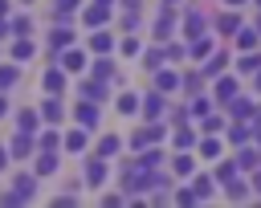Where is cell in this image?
<instances>
[{"instance_id": "cell-37", "label": "cell", "mask_w": 261, "mask_h": 208, "mask_svg": "<svg viewBox=\"0 0 261 208\" xmlns=\"http://www.w3.org/2000/svg\"><path fill=\"white\" fill-rule=\"evenodd\" d=\"M37 126H41V114H37V110H20V114H16V131H29V135H33Z\"/></svg>"}, {"instance_id": "cell-42", "label": "cell", "mask_w": 261, "mask_h": 208, "mask_svg": "<svg viewBox=\"0 0 261 208\" xmlns=\"http://www.w3.org/2000/svg\"><path fill=\"white\" fill-rule=\"evenodd\" d=\"M163 61H167V57H163V49H147V53H143V65H147V73L163 69Z\"/></svg>"}, {"instance_id": "cell-33", "label": "cell", "mask_w": 261, "mask_h": 208, "mask_svg": "<svg viewBox=\"0 0 261 208\" xmlns=\"http://www.w3.org/2000/svg\"><path fill=\"white\" fill-rule=\"evenodd\" d=\"M16 82H20V65H16V61L0 65V94H4V90H12Z\"/></svg>"}, {"instance_id": "cell-6", "label": "cell", "mask_w": 261, "mask_h": 208, "mask_svg": "<svg viewBox=\"0 0 261 208\" xmlns=\"http://www.w3.org/2000/svg\"><path fill=\"white\" fill-rule=\"evenodd\" d=\"M37 114H41V122H49V126H53V122H61V118H65V106H61V98H57V94H45V102H41V110H37Z\"/></svg>"}, {"instance_id": "cell-56", "label": "cell", "mask_w": 261, "mask_h": 208, "mask_svg": "<svg viewBox=\"0 0 261 208\" xmlns=\"http://www.w3.org/2000/svg\"><path fill=\"white\" fill-rule=\"evenodd\" d=\"M122 4H126V8H139V0H122Z\"/></svg>"}, {"instance_id": "cell-31", "label": "cell", "mask_w": 261, "mask_h": 208, "mask_svg": "<svg viewBox=\"0 0 261 208\" xmlns=\"http://www.w3.org/2000/svg\"><path fill=\"white\" fill-rule=\"evenodd\" d=\"M224 126H228V122H224V114H216V110H208V114L200 118V131H204V135H220Z\"/></svg>"}, {"instance_id": "cell-45", "label": "cell", "mask_w": 261, "mask_h": 208, "mask_svg": "<svg viewBox=\"0 0 261 208\" xmlns=\"http://www.w3.org/2000/svg\"><path fill=\"white\" fill-rule=\"evenodd\" d=\"M208 110H212V102H208L204 94H196V102H192V114H196V118H204Z\"/></svg>"}, {"instance_id": "cell-8", "label": "cell", "mask_w": 261, "mask_h": 208, "mask_svg": "<svg viewBox=\"0 0 261 208\" xmlns=\"http://www.w3.org/2000/svg\"><path fill=\"white\" fill-rule=\"evenodd\" d=\"M41 86H45V94H61V90H65V69H61L57 61H49V69H45Z\"/></svg>"}, {"instance_id": "cell-57", "label": "cell", "mask_w": 261, "mask_h": 208, "mask_svg": "<svg viewBox=\"0 0 261 208\" xmlns=\"http://www.w3.org/2000/svg\"><path fill=\"white\" fill-rule=\"evenodd\" d=\"M94 4H114V0H94Z\"/></svg>"}, {"instance_id": "cell-47", "label": "cell", "mask_w": 261, "mask_h": 208, "mask_svg": "<svg viewBox=\"0 0 261 208\" xmlns=\"http://www.w3.org/2000/svg\"><path fill=\"white\" fill-rule=\"evenodd\" d=\"M53 4H57V16H61V20H65V12H69V8H77V4H82V0H53Z\"/></svg>"}, {"instance_id": "cell-7", "label": "cell", "mask_w": 261, "mask_h": 208, "mask_svg": "<svg viewBox=\"0 0 261 208\" xmlns=\"http://www.w3.org/2000/svg\"><path fill=\"white\" fill-rule=\"evenodd\" d=\"M33 147H37V139H33L29 131H16V135H12V143H8V155H12V159H29V155H33Z\"/></svg>"}, {"instance_id": "cell-19", "label": "cell", "mask_w": 261, "mask_h": 208, "mask_svg": "<svg viewBox=\"0 0 261 208\" xmlns=\"http://www.w3.org/2000/svg\"><path fill=\"white\" fill-rule=\"evenodd\" d=\"M237 90H241V86H237V77H224V73H220V77H212V94H216V102H228Z\"/></svg>"}, {"instance_id": "cell-5", "label": "cell", "mask_w": 261, "mask_h": 208, "mask_svg": "<svg viewBox=\"0 0 261 208\" xmlns=\"http://www.w3.org/2000/svg\"><path fill=\"white\" fill-rule=\"evenodd\" d=\"M12 196H16V204L33 200V196H37V171H33V175H29V171H20V175L12 179Z\"/></svg>"}, {"instance_id": "cell-22", "label": "cell", "mask_w": 261, "mask_h": 208, "mask_svg": "<svg viewBox=\"0 0 261 208\" xmlns=\"http://www.w3.org/2000/svg\"><path fill=\"white\" fill-rule=\"evenodd\" d=\"M224 65H228V57H224L220 49H212V53L204 57V77H220V73H224Z\"/></svg>"}, {"instance_id": "cell-40", "label": "cell", "mask_w": 261, "mask_h": 208, "mask_svg": "<svg viewBox=\"0 0 261 208\" xmlns=\"http://www.w3.org/2000/svg\"><path fill=\"white\" fill-rule=\"evenodd\" d=\"M8 33H12V37H29V33H33V20H29V16H12V20H8Z\"/></svg>"}, {"instance_id": "cell-38", "label": "cell", "mask_w": 261, "mask_h": 208, "mask_svg": "<svg viewBox=\"0 0 261 208\" xmlns=\"http://www.w3.org/2000/svg\"><path fill=\"white\" fill-rule=\"evenodd\" d=\"M37 147H41V151H61V135L49 126V131H41V135H37Z\"/></svg>"}, {"instance_id": "cell-49", "label": "cell", "mask_w": 261, "mask_h": 208, "mask_svg": "<svg viewBox=\"0 0 261 208\" xmlns=\"http://www.w3.org/2000/svg\"><path fill=\"white\" fill-rule=\"evenodd\" d=\"M249 188H253V192H261V167H253V171H249Z\"/></svg>"}, {"instance_id": "cell-27", "label": "cell", "mask_w": 261, "mask_h": 208, "mask_svg": "<svg viewBox=\"0 0 261 208\" xmlns=\"http://www.w3.org/2000/svg\"><path fill=\"white\" fill-rule=\"evenodd\" d=\"M118 151H122V139H118V135H102V139H98V151H94V155H98V159H114Z\"/></svg>"}, {"instance_id": "cell-10", "label": "cell", "mask_w": 261, "mask_h": 208, "mask_svg": "<svg viewBox=\"0 0 261 208\" xmlns=\"http://www.w3.org/2000/svg\"><path fill=\"white\" fill-rule=\"evenodd\" d=\"M224 131H228V143L232 147H245L253 139V122L249 118H232V126H224Z\"/></svg>"}, {"instance_id": "cell-54", "label": "cell", "mask_w": 261, "mask_h": 208, "mask_svg": "<svg viewBox=\"0 0 261 208\" xmlns=\"http://www.w3.org/2000/svg\"><path fill=\"white\" fill-rule=\"evenodd\" d=\"M224 4H228V8H241V4H249V0H224Z\"/></svg>"}, {"instance_id": "cell-18", "label": "cell", "mask_w": 261, "mask_h": 208, "mask_svg": "<svg viewBox=\"0 0 261 208\" xmlns=\"http://www.w3.org/2000/svg\"><path fill=\"white\" fill-rule=\"evenodd\" d=\"M155 90H159V94L179 90V69H155Z\"/></svg>"}, {"instance_id": "cell-20", "label": "cell", "mask_w": 261, "mask_h": 208, "mask_svg": "<svg viewBox=\"0 0 261 208\" xmlns=\"http://www.w3.org/2000/svg\"><path fill=\"white\" fill-rule=\"evenodd\" d=\"M232 159H237V167H241V171H253V167H261V151H257V147H249V143H245V147H241Z\"/></svg>"}, {"instance_id": "cell-15", "label": "cell", "mask_w": 261, "mask_h": 208, "mask_svg": "<svg viewBox=\"0 0 261 208\" xmlns=\"http://www.w3.org/2000/svg\"><path fill=\"white\" fill-rule=\"evenodd\" d=\"M86 184H90V188H102V184H106V159H98V155L86 159Z\"/></svg>"}, {"instance_id": "cell-50", "label": "cell", "mask_w": 261, "mask_h": 208, "mask_svg": "<svg viewBox=\"0 0 261 208\" xmlns=\"http://www.w3.org/2000/svg\"><path fill=\"white\" fill-rule=\"evenodd\" d=\"M8 159H12V155H8V147H0V171L8 167Z\"/></svg>"}, {"instance_id": "cell-1", "label": "cell", "mask_w": 261, "mask_h": 208, "mask_svg": "<svg viewBox=\"0 0 261 208\" xmlns=\"http://www.w3.org/2000/svg\"><path fill=\"white\" fill-rule=\"evenodd\" d=\"M57 65L65 69V73H86V65H90V49H73V45H65V53H57Z\"/></svg>"}, {"instance_id": "cell-11", "label": "cell", "mask_w": 261, "mask_h": 208, "mask_svg": "<svg viewBox=\"0 0 261 208\" xmlns=\"http://www.w3.org/2000/svg\"><path fill=\"white\" fill-rule=\"evenodd\" d=\"M82 20H86V29H102V24L110 20V4H90V8L82 12Z\"/></svg>"}, {"instance_id": "cell-59", "label": "cell", "mask_w": 261, "mask_h": 208, "mask_svg": "<svg viewBox=\"0 0 261 208\" xmlns=\"http://www.w3.org/2000/svg\"><path fill=\"white\" fill-rule=\"evenodd\" d=\"M257 33H261V16H257Z\"/></svg>"}, {"instance_id": "cell-3", "label": "cell", "mask_w": 261, "mask_h": 208, "mask_svg": "<svg viewBox=\"0 0 261 208\" xmlns=\"http://www.w3.org/2000/svg\"><path fill=\"white\" fill-rule=\"evenodd\" d=\"M204 33H208V16L196 12V8H188V12H184V37L196 41V37H204Z\"/></svg>"}, {"instance_id": "cell-17", "label": "cell", "mask_w": 261, "mask_h": 208, "mask_svg": "<svg viewBox=\"0 0 261 208\" xmlns=\"http://www.w3.org/2000/svg\"><path fill=\"white\" fill-rule=\"evenodd\" d=\"M65 45H73V29L57 20V29H49V49H65Z\"/></svg>"}, {"instance_id": "cell-29", "label": "cell", "mask_w": 261, "mask_h": 208, "mask_svg": "<svg viewBox=\"0 0 261 208\" xmlns=\"http://www.w3.org/2000/svg\"><path fill=\"white\" fill-rule=\"evenodd\" d=\"M220 188H228V200H232V204H241V200H249V196H253L249 179H237V175H232L228 184H220Z\"/></svg>"}, {"instance_id": "cell-21", "label": "cell", "mask_w": 261, "mask_h": 208, "mask_svg": "<svg viewBox=\"0 0 261 208\" xmlns=\"http://www.w3.org/2000/svg\"><path fill=\"white\" fill-rule=\"evenodd\" d=\"M171 24H175V8H171V4H163L159 20H155V37H159V41H167V37H171Z\"/></svg>"}, {"instance_id": "cell-16", "label": "cell", "mask_w": 261, "mask_h": 208, "mask_svg": "<svg viewBox=\"0 0 261 208\" xmlns=\"http://www.w3.org/2000/svg\"><path fill=\"white\" fill-rule=\"evenodd\" d=\"M257 69H261V53H257V49H245V53L237 57V73H241V77H253Z\"/></svg>"}, {"instance_id": "cell-32", "label": "cell", "mask_w": 261, "mask_h": 208, "mask_svg": "<svg viewBox=\"0 0 261 208\" xmlns=\"http://www.w3.org/2000/svg\"><path fill=\"white\" fill-rule=\"evenodd\" d=\"M57 163H61V159H57V151H41L33 171H37V175H53V171H57Z\"/></svg>"}, {"instance_id": "cell-26", "label": "cell", "mask_w": 261, "mask_h": 208, "mask_svg": "<svg viewBox=\"0 0 261 208\" xmlns=\"http://www.w3.org/2000/svg\"><path fill=\"white\" fill-rule=\"evenodd\" d=\"M171 143H175V151H192V147H196V131H192V126H184V122H175Z\"/></svg>"}, {"instance_id": "cell-36", "label": "cell", "mask_w": 261, "mask_h": 208, "mask_svg": "<svg viewBox=\"0 0 261 208\" xmlns=\"http://www.w3.org/2000/svg\"><path fill=\"white\" fill-rule=\"evenodd\" d=\"M232 37H237L241 49H257V45H261V33H257V29H237Z\"/></svg>"}, {"instance_id": "cell-61", "label": "cell", "mask_w": 261, "mask_h": 208, "mask_svg": "<svg viewBox=\"0 0 261 208\" xmlns=\"http://www.w3.org/2000/svg\"><path fill=\"white\" fill-rule=\"evenodd\" d=\"M253 4H257V8H261V0H253Z\"/></svg>"}, {"instance_id": "cell-46", "label": "cell", "mask_w": 261, "mask_h": 208, "mask_svg": "<svg viewBox=\"0 0 261 208\" xmlns=\"http://www.w3.org/2000/svg\"><path fill=\"white\" fill-rule=\"evenodd\" d=\"M171 200L188 208V204H196V192H192V188H175V196H171Z\"/></svg>"}, {"instance_id": "cell-30", "label": "cell", "mask_w": 261, "mask_h": 208, "mask_svg": "<svg viewBox=\"0 0 261 208\" xmlns=\"http://www.w3.org/2000/svg\"><path fill=\"white\" fill-rule=\"evenodd\" d=\"M212 49H216V45H212V37H208V33H204V37H196V41H188V57H200V61H204Z\"/></svg>"}, {"instance_id": "cell-25", "label": "cell", "mask_w": 261, "mask_h": 208, "mask_svg": "<svg viewBox=\"0 0 261 208\" xmlns=\"http://www.w3.org/2000/svg\"><path fill=\"white\" fill-rule=\"evenodd\" d=\"M224 106H228V114H232V118H253V110H257V106H253L249 98H241V94H232Z\"/></svg>"}, {"instance_id": "cell-48", "label": "cell", "mask_w": 261, "mask_h": 208, "mask_svg": "<svg viewBox=\"0 0 261 208\" xmlns=\"http://www.w3.org/2000/svg\"><path fill=\"white\" fill-rule=\"evenodd\" d=\"M122 53H126V57H135V53H139V41H135V37H126V41H122Z\"/></svg>"}, {"instance_id": "cell-52", "label": "cell", "mask_w": 261, "mask_h": 208, "mask_svg": "<svg viewBox=\"0 0 261 208\" xmlns=\"http://www.w3.org/2000/svg\"><path fill=\"white\" fill-rule=\"evenodd\" d=\"M0 16H4V20H8V0H0Z\"/></svg>"}, {"instance_id": "cell-35", "label": "cell", "mask_w": 261, "mask_h": 208, "mask_svg": "<svg viewBox=\"0 0 261 208\" xmlns=\"http://www.w3.org/2000/svg\"><path fill=\"white\" fill-rule=\"evenodd\" d=\"M212 188H220L212 175H196V179H192V192H196V200H208V196H212Z\"/></svg>"}, {"instance_id": "cell-9", "label": "cell", "mask_w": 261, "mask_h": 208, "mask_svg": "<svg viewBox=\"0 0 261 208\" xmlns=\"http://www.w3.org/2000/svg\"><path fill=\"white\" fill-rule=\"evenodd\" d=\"M73 118H77V126H98V102H90V98H82L77 106H73Z\"/></svg>"}, {"instance_id": "cell-39", "label": "cell", "mask_w": 261, "mask_h": 208, "mask_svg": "<svg viewBox=\"0 0 261 208\" xmlns=\"http://www.w3.org/2000/svg\"><path fill=\"white\" fill-rule=\"evenodd\" d=\"M110 49H114V41H110V33H102V29H98V33L90 37V53H110Z\"/></svg>"}, {"instance_id": "cell-14", "label": "cell", "mask_w": 261, "mask_h": 208, "mask_svg": "<svg viewBox=\"0 0 261 208\" xmlns=\"http://www.w3.org/2000/svg\"><path fill=\"white\" fill-rule=\"evenodd\" d=\"M237 171H241V167H237V159H228V155H220V159L212 163V179H216V184H228Z\"/></svg>"}, {"instance_id": "cell-13", "label": "cell", "mask_w": 261, "mask_h": 208, "mask_svg": "<svg viewBox=\"0 0 261 208\" xmlns=\"http://www.w3.org/2000/svg\"><path fill=\"white\" fill-rule=\"evenodd\" d=\"M86 143H90L86 126H73V131H65V135H61V147H65V151H73V155H77V151H86Z\"/></svg>"}, {"instance_id": "cell-60", "label": "cell", "mask_w": 261, "mask_h": 208, "mask_svg": "<svg viewBox=\"0 0 261 208\" xmlns=\"http://www.w3.org/2000/svg\"><path fill=\"white\" fill-rule=\"evenodd\" d=\"M20 4H33V0H20Z\"/></svg>"}, {"instance_id": "cell-12", "label": "cell", "mask_w": 261, "mask_h": 208, "mask_svg": "<svg viewBox=\"0 0 261 208\" xmlns=\"http://www.w3.org/2000/svg\"><path fill=\"white\" fill-rule=\"evenodd\" d=\"M212 29H216L220 37H232V33L241 29V16H237V8H228V12H220V16L212 20Z\"/></svg>"}, {"instance_id": "cell-4", "label": "cell", "mask_w": 261, "mask_h": 208, "mask_svg": "<svg viewBox=\"0 0 261 208\" xmlns=\"http://www.w3.org/2000/svg\"><path fill=\"white\" fill-rule=\"evenodd\" d=\"M196 155H200V159H208V163H216V159L224 155L220 135H204V139H196Z\"/></svg>"}, {"instance_id": "cell-51", "label": "cell", "mask_w": 261, "mask_h": 208, "mask_svg": "<svg viewBox=\"0 0 261 208\" xmlns=\"http://www.w3.org/2000/svg\"><path fill=\"white\" fill-rule=\"evenodd\" d=\"M4 114H8V98L0 94V118H4Z\"/></svg>"}, {"instance_id": "cell-55", "label": "cell", "mask_w": 261, "mask_h": 208, "mask_svg": "<svg viewBox=\"0 0 261 208\" xmlns=\"http://www.w3.org/2000/svg\"><path fill=\"white\" fill-rule=\"evenodd\" d=\"M4 33H8V20H4V16H0V37H4Z\"/></svg>"}, {"instance_id": "cell-23", "label": "cell", "mask_w": 261, "mask_h": 208, "mask_svg": "<svg viewBox=\"0 0 261 208\" xmlns=\"http://www.w3.org/2000/svg\"><path fill=\"white\" fill-rule=\"evenodd\" d=\"M77 94H82V98H90V102H102V98H106V82H98V77H86V82L77 86Z\"/></svg>"}, {"instance_id": "cell-24", "label": "cell", "mask_w": 261, "mask_h": 208, "mask_svg": "<svg viewBox=\"0 0 261 208\" xmlns=\"http://www.w3.org/2000/svg\"><path fill=\"white\" fill-rule=\"evenodd\" d=\"M139 110H143V118H159V110H163V94L155 90V94H143L139 98Z\"/></svg>"}, {"instance_id": "cell-43", "label": "cell", "mask_w": 261, "mask_h": 208, "mask_svg": "<svg viewBox=\"0 0 261 208\" xmlns=\"http://www.w3.org/2000/svg\"><path fill=\"white\" fill-rule=\"evenodd\" d=\"M114 106H118V114H135V110H139V94H130V90H126V94H118V102H114Z\"/></svg>"}, {"instance_id": "cell-58", "label": "cell", "mask_w": 261, "mask_h": 208, "mask_svg": "<svg viewBox=\"0 0 261 208\" xmlns=\"http://www.w3.org/2000/svg\"><path fill=\"white\" fill-rule=\"evenodd\" d=\"M163 4H171V8H175V4H179V0H163Z\"/></svg>"}, {"instance_id": "cell-34", "label": "cell", "mask_w": 261, "mask_h": 208, "mask_svg": "<svg viewBox=\"0 0 261 208\" xmlns=\"http://www.w3.org/2000/svg\"><path fill=\"white\" fill-rule=\"evenodd\" d=\"M33 57V41L29 37H12V61L20 65V61H29Z\"/></svg>"}, {"instance_id": "cell-44", "label": "cell", "mask_w": 261, "mask_h": 208, "mask_svg": "<svg viewBox=\"0 0 261 208\" xmlns=\"http://www.w3.org/2000/svg\"><path fill=\"white\" fill-rule=\"evenodd\" d=\"M94 77L98 82H110L114 77V61H94Z\"/></svg>"}, {"instance_id": "cell-53", "label": "cell", "mask_w": 261, "mask_h": 208, "mask_svg": "<svg viewBox=\"0 0 261 208\" xmlns=\"http://www.w3.org/2000/svg\"><path fill=\"white\" fill-rule=\"evenodd\" d=\"M253 86H257V94H261V69H257V73H253Z\"/></svg>"}, {"instance_id": "cell-28", "label": "cell", "mask_w": 261, "mask_h": 208, "mask_svg": "<svg viewBox=\"0 0 261 208\" xmlns=\"http://www.w3.org/2000/svg\"><path fill=\"white\" fill-rule=\"evenodd\" d=\"M171 171H175L179 179H188V175L196 171V159H192V151H175V159H171Z\"/></svg>"}, {"instance_id": "cell-41", "label": "cell", "mask_w": 261, "mask_h": 208, "mask_svg": "<svg viewBox=\"0 0 261 208\" xmlns=\"http://www.w3.org/2000/svg\"><path fill=\"white\" fill-rule=\"evenodd\" d=\"M163 57H167V61H175V65H179V61H184V57H188V41H171V45H167V49H163Z\"/></svg>"}, {"instance_id": "cell-2", "label": "cell", "mask_w": 261, "mask_h": 208, "mask_svg": "<svg viewBox=\"0 0 261 208\" xmlns=\"http://www.w3.org/2000/svg\"><path fill=\"white\" fill-rule=\"evenodd\" d=\"M159 139H163V122H147V126H139V131L130 135V147L143 151V147H151V143H159Z\"/></svg>"}]
</instances>
